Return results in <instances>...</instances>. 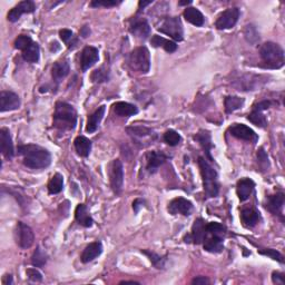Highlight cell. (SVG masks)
Listing matches in <instances>:
<instances>
[{
    "instance_id": "24",
    "label": "cell",
    "mask_w": 285,
    "mask_h": 285,
    "mask_svg": "<svg viewBox=\"0 0 285 285\" xmlns=\"http://www.w3.org/2000/svg\"><path fill=\"white\" fill-rule=\"evenodd\" d=\"M70 71L69 62L67 60H58L52 67V76L57 84H59L62 79L68 76Z\"/></svg>"
},
{
    "instance_id": "22",
    "label": "cell",
    "mask_w": 285,
    "mask_h": 285,
    "mask_svg": "<svg viewBox=\"0 0 285 285\" xmlns=\"http://www.w3.org/2000/svg\"><path fill=\"white\" fill-rule=\"evenodd\" d=\"M194 140L198 142L200 145V147L203 148L205 156H206L208 161L213 162V157L211 155V150L213 148V142H212V137L209 132L204 131V129H200V131L194 136Z\"/></svg>"
},
{
    "instance_id": "15",
    "label": "cell",
    "mask_w": 285,
    "mask_h": 285,
    "mask_svg": "<svg viewBox=\"0 0 285 285\" xmlns=\"http://www.w3.org/2000/svg\"><path fill=\"white\" fill-rule=\"evenodd\" d=\"M193 207L194 206H193V203L191 202V200H188L184 198H177V199H174L169 204L167 211H169L171 215H177V214H181V215L188 216V215H191Z\"/></svg>"
},
{
    "instance_id": "5",
    "label": "cell",
    "mask_w": 285,
    "mask_h": 285,
    "mask_svg": "<svg viewBox=\"0 0 285 285\" xmlns=\"http://www.w3.org/2000/svg\"><path fill=\"white\" fill-rule=\"evenodd\" d=\"M129 65L135 70L147 74L150 69L149 50L145 46H140L134 49L129 55Z\"/></svg>"
},
{
    "instance_id": "43",
    "label": "cell",
    "mask_w": 285,
    "mask_h": 285,
    "mask_svg": "<svg viewBox=\"0 0 285 285\" xmlns=\"http://www.w3.org/2000/svg\"><path fill=\"white\" fill-rule=\"evenodd\" d=\"M127 132L131 134V135L134 136H138V137H144V136H148L150 134L153 133V131L148 127L145 126H135V127H128Z\"/></svg>"
},
{
    "instance_id": "29",
    "label": "cell",
    "mask_w": 285,
    "mask_h": 285,
    "mask_svg": "<svg viewBox=\"0 0 285 285\" xmlns=\"http://www.w3.org/2000/svg\"><path fill=\"white\" fill-rule=\"evenodd\" d=\"M75 149H76L77 154L82 157H88L91 152V141L88 140L85 136H78L76 140L74 141Z\"/></svg>"
},
{
    "instance_id": "19",
    "label": "cell",
    "mask_w": 285,
    "mask_h": 285,
    "mask_svg": "<svg viewBox=\"0 0 285 285\" xmlns=\"http://www.w3.org/2000/svg\"><path fill=\"white\" fill-rule=\"evenodd\" d=\"M169 156L163 152H157V150H153L146 155V161H147V165H146V170H147L150 174L156 173L159 166H162L167 161Z\"/></svg>"
},
{
    "instance_id": "7",
    "label": "cell",
    "mask_w": 285,
    "mask_h": 285,
    "mask_svg": "<svg viewBox=\"0 0 285 285\" xmlns=\"http://www.w3.org/2000/svg\"><path fill=\"white\" fill-rule=\"evenodd\" d=\"M15 237L17 244H18L20 249L23 250L30 249L33 242H35V234H33V230L31 229L30 226L23 223V222H18V224H17Z\"/></svg>"
},
{
    "instance_id": "52",
    "label": "cell",
    "mask_w": 285,
    "mask_h": 285,
    "mask_svg": "<svg viewBox=\"0 0 285 285\" xmlns=\"http://www.w3.org/2000/svg\"><path fill=\"white\" fill-rule=\"evenodd\" d=\"M142 204H144V200H141V199H137V200H134V203H133L134 211H135L136 213L140 212V208L142 207Z\"/></svg>"
},
{
    "instance_id": "56",
    "label": "cell",
    "mask_w": 285,
    "mask_h": 285,
    "mask_svg": "<svg viewBox=\"0 0 285 285\" xmlns=\"http://www.w3.org/2000/svg\"><path fill=\"white\" fill-rule=\"evenodd\" d=\"M119 284H140V282H136V281H121Z\"/></svg>"
},
{
    "instance_id": "42",
    "label": "cell",
    "mask_w": 285,
    "mask_h": 285,
    "mask_svg": "<svg viewBox=\"0 0 285 285\" xmlns=\"http://www.w3.org/2000/svg\"><path fill=\"white\" fill-rule=\"evenodd\" d=\"M31 43H33V41L28 35H19L15 40V48L24 52Z\"/></svg>"
},
{
    "instance_id": "30",
    "label": "cell",
    "mask_w": 285,
    "mask_h": 285,
    "mask_svg": "<svg viewBox=\"0 0 285 285\" xmlns=\"http://www.w3.org/2000/svg\"><path fill=\"white\" fill-rule=\"evenodd\" d=\"M114 112L117 116L120 117H129L134 116L138 113V108L135 105L129 104L126 102H118L114 104Z\"/></svg>"
},
{
    "instance_id": "46",
    "label": "cell",
    "mask_w": 285,
    "mask_h": 285,
    "mask_svg": "<svg viewBox=\"0 0 285 285\" xmlns=\"http://www.w3.org/2000/svg\"><path fill=\"white\" fill-rule=\"evenodd\" d=\"M245 37L246 39L250 41L251 44H255L257 40H259L258 33L254 26H246L245 28Z\"/></svg>"
},
{
    "instance_id": "33",
    "label": "cell",
    "mask_w": 285,
    "mask_h": 285,
    "mask_svg": "<svg viewBox=\"0 0 285 285\" xmlns=\"http://www.w3.org/2000/svg\"><path fill=\"white\" fill-rule=\"evenodd\" d=\"M245 103V99L242 97H237V96H228L224 99V106L226 114H232L237 110L243 107Z\"/></svg>"
},
{
    "instance_id": "1",
    "label": "cell",
    "mask_w": 285,
    "mask_h": 285,
    "mask_svg": "<svg viewBox=\"0 0 285 285\" xmlns=\"http://www.w3.org/2000/svg\"><path fill=\"white\" fill-rule=\"evenodd\" d=\"M18 154L24 157V165L31 170H43L52 164V154L35 144L18 146Z\"/></svg>"
},
{
    "instance_id": "26",
    "label": "cell",
    "mask_w": 285,
    "mask_h": 285,
    "mask_svg": "<svg viewBox=\"0 0 285 285\" xmlns=\"http://www.w3.org/2000/svg\"><path fill=\"white\" fill-rule=\"evenodd\" d=\"M224 238L207 235V237L205 238V241L203 242L204 250L206 252L209 253H222L224 251V244H223Z\"/></svg>"
},
{
    "instance_id": "55",
    "label": "cell",
    "mask_w": 285,
    "mask_h": 285,
    "mask_svg": "<svg viewBox=\"0 0 285 285\" xmlns=\"http://www.w3.org/2000/svg\"><path fill=\"white\" fill-rule=\"evenodd\" d=\"M150 3H152V1H140V3H138V6H140L138 7V12H141L142 9H144L146 6L150 5Z\"/></svg>"
},
{
    "instance_id": "11",
    "label": "cell",
    "mask_w": 285,
    "mask_h": 285,
    "mask_svg": "<svg viewBox=\"0 0 285 285\" xmlns=\"http://www.w3.org/2000/svg\"><path fill=\"white\" fill-rule=\"evenodd\" d=\"M228 133L233 137L238 138V140L251 142L255 144L258 141L257 134L255 133L252 128L246 126L244 124H233L232 126H229Z\"/></svg>"
},
{
    "instance_id": "20",
    "label": "cell",
    "mask_w": 285,
    "mask_h": 285,
    "mask_svg": "<svg viewBox=\"0 0 285 285\" xmlns=\"http://www.w3.org/2000/svg\"><path fill=\"white\" fill-rule=\"evenodd\" d=\"M261 220V214L255 207H244L241 211V222L243 226L252 228Z\"/></svg>"
},
{
    "instance_id": "28",
    "label": "cell",
    "mask_w": 285,
    "mask_h": 285,
    "mask_svg": "<svg viewBox=\"0 0 285 285\" xmlns=\"http://www.w3.org/2000/svg\"><path fill=\"white\" fill-rule=\"evenodd\" d=\"M183 15L186 22L194 25L196 27H202L205 23V18L202 12L194 7L186 8V9L184 10Z\"/></svg>"
},
{
    "instance_id": "12",
    "label": "cell",
    "mask_w": 285,
    "mask_h": 285,
    "mask_svg": "<svg viewBox=\"0 0 285 285\" xmlns=\"http://www.w3.org/2000/svg\"><path fill=\"white\" fill-rule=\"evenodd\" d=\"M20 107V98L14 91L2 90L0 93V112H11Z\"/></svg>"
},
{
    "instance_id": "10",
    "label": "cell",
    "mask_w": 285,
    "mask_h": 285,
    "mask_svg": "<svg viewBox=\"0 0 285 285\" xmlns=\"http://www.w3.org/2000/svg\"><path fill=\"white\" fill-rule=\"evenodd\" d=\"M206 222L203 219L195 220L194 224L192 226V232L190 235L185 236L184 241L186 243H194V244H202L205 241V238L207 237V228H206Z\"/></svg>"
},
{
    "instance_id": "39",
    "label": "cell",
    "mask_w": 285,
    "mask_h": 285,
    "mask_svg": "<svg viewBox=\"0 0 285 285\" xmlns=\"http://www.w3.org/2000/svg\"><path fill=\"white\" fill-rule=\"evenodd\" d=\"M47 263V255L40 247H37L31 256V264L35 267H43Z\"/></svg>"
},
{
    "instance_id": "3",
    "label": "cell",
    "mask_w": 285,
    "mask_h": 285,
    "mask_svg": "<svg viewBox=\"0 0 285 285\" xmlns=\"http://www.w3.org/2000/svg\"><path fill=\"white\" fill-rule=\"evenodd\" d=\"M199 166L203 178L204 192L208 198H216L220 192V184L217 179V171L206 161V158L199 157Z\"/></svg>"
},
{
    "instance_id": "21",
    "label": "cell",
    "mask_w": 285,
    "mask_h": 285,
    "mask_svg": "<svg viewBox=\"0 0 285 285\" xmlns=\"http://www.w3.org/2000/svg\"><path fill=\"white\" fill-rule=\"evenodd\" d=\"M255 183L251 178H241L236 184V193L241 202H245L250 199L254 191Z\"/></svg>"
},
{
    "instance_id": "4",
    "label": "cell",
    "mask_w": 285,
    "mask_h": 285,
    "mask_svg": "<svg viewBox=\"0 0 285 285\" xmlns=\"http://www.w3.org/2000/svg\"><path fill=\"white\" fill-rule=\"evenodd\" d=\"M259 56L264 66L271 69H279L284 65V50L279 44L265 43L259 48Z\"/></svg>"
},
{
    "instance_id": "2",
    "label": "cell",
    "mask_w": 285,
    "mask_h": 285,
    "mask_svg": "<svg viewBox=\"0 0 285 285\" xmlns=\"http://www.w3.org/2000/svg\"><path fill=\"white\" fill-rule=\"evenodd\" d=\"M77 113L70 104L57 102L54 113V126L62 131H70L76 127Z\"/></svg>"
},
{
    "instance_id": "45",
    "label": "cell",
    "mask_w": 285,
    "mask_h": 285,
    "mask_svg": "<svg viewBox=\"0 0 285 285\" xmlns=\"http://www.w3.org/2000/svg\"><path fill=\"white\" fill-rule=\"evenodd\" d=\"M257 161H258V165L263 171H267L270 169V161H269V156L265 153L263 147L259 148L257 150Z\"/></svg>"
},
{
    "instance_id": "27",
    "label": "cell",
    "mask_w": 285,
    "mask_h": 285,
    "mask_svg": "<svg viewBox=\"0 0 285 285\" xmlns=\"http://www.w3.org/2000/svg\"><path fill=\"white\" fill-rule=\"evenodd\" d=\"M105 111H106V108H105V106L103 105V106H100L97 111H95L93 114L88 117L87 126H86L87 133L91 134V133H95L96 131H97L100 121H102L104 118Z\"/></svg>"
},
{
    "instance_id": "32",
    "label": "cell",
    "mask_w": 285,
    "mask_h": 285,
    "mask_svg": "<svg viewBox=\"0 0 285 285\" xmlns=\"http://www.w3.org/2000/svg\"><path fill=\"white\" fill-rule=\"evenodd\" d=\"M39 57H40V49L37 43H31L23 52L24 59L27 62H31V64H36V62H38Z\"/></svg>"
},
{
    "instance_id": "51",
    "label": "cell",
    "mask_w": 285,
    "mask_h": 285,
    "mask_svg": "<svg viewBox=\"0 0 285 285\" xmlns=\"http://www.w3.org/2000/svg\"><path fill=\"white\" fill-rule=\"evenodd\" d=\"M209 283H211V281L207 278H205V276H198V278H195L192 281V284L196 285H208Z\"/></svg>"
},
{
    "instance_id": "36",
    "label": "cell",
    "mask_w": 285,
    "mask_h": 285,
    "mask_svg": "<svg viewBox=\"0 0 285 285\" xmlns=\"http://www.w3.org/2000/svg\"><path fill=\"white\" fill-rule=\"evenodd\" d=\"M142 253L145 254L146 256L149 258V261L152 262V264L155 267H156V269L161 270V269H164L165 267L166 256H161V255H158L156 253L152 252V251H148V250H142Z\"/></svg>"
},
{
    "instance_id": "18",
    "label": "cell",
    "mask_w": 285,
    "mask_h": 285,
    "mask_svg": "<svg viewBox=\"0 0 285 285\" xmlns=\"http://www.w3.org/2000/svg\"><path fill=\"white\" fill-rule=\"evenodd\" d=\"M0 148H1V154L5 158L11 159L15 156L14 142H12L10 133L7 128L0 129Z\"/></svg>"
},
{
    "instance_id": "13",
    "label": "cell",
    "mask_w": 285,
    "mask_h": 285,
    "mask_svg": "<svg viewBox=\"0 0 285 285\" xmlns=\"http://www.w3.org/2000/svg\"><path fill=\"white\" fill-rule=\"evenodd\" d=\"M36 10L35 2L31 0H25V1H20L18 5H16L12 9L8 12L7 19L10 23L18 22L24 14H31Z\"/></svg>"
},
{
    "instance_id": "9",
    "label": "cell",
    "mask_w": 285,
    "mask_h": 285,
    "mask_svg": "<svg viewBox=\"0 0 285 285\" xmlns=\"http://www.w3.org/2000/svg\"><path fill=\"white\" fill-rule=\"evenodd\" d=\"M240 15L241 11L238 8H228V9H226L219 16L215 23V27L220 29V30L233 28L236 25L238 18H240Z\"/></svg>"
},
{
    "instance_id": "34",
    "label": "cell",
    "mask_w": 285,
    "mask_h": 285,
    "mask_svg": "<svg viewBox=\"0 0 285 285\" xmlns=\"http://www.w3.org/2000/svg\"><path fill=\"white\" fill-rule=\"evenodd\" d=\"M47 188H48L49 194H52V195L59 194V193L62 191V188H64V177H62V175L59 173L54 175L53 177L50 178Z\"/></svg>"
},
{
    "instance_id": "54",
    "label": "cell",
    "mask_w": 285,
    "mask_h": 285,
    "mask_svg": "<svg viewBox=\"0 0 285 285\" xmlns=\"http://www.w3.org/2000/svg\"><path fill=\"white\" fill-rule=\"evenodd\" d=\"M89 33H90V29L88 28L87 26H84V27L82 28L81 32H79V35L83 36V37H87V36H89Z\"/></svg>"
},
{
    "instance_id": "57",
    "label": "cell",
    "mask_w": 285,
    "mask_h": 285,
    "mask_svg": "<svg viewBox=\"0 0 285 285\" xmlns=\"http://www.w3.org/2000/svg\"><path fill=\"white\" fill-rule=\"evenodd\" d=\"M191 3H192L191 0H188V1H181V2H179V5L184 6V5H191Z\"/></svg>"
},
{
    "instance_id": "37",
    "label": "cell",
    "mask_w": 285,
    "mask_h": 285,
    "mask_svg": "<svg viewBox=\"0 0 285 285\" xmlns=\"http://www.w3.org/2000/svg\"><path fill=\"white\" fill-rule=\"evenodd\" d=\"M206 228H207L208 235L221 237V238H224L226 235V228L221 223H217V222H211V223H207Z\"/></svg>"
},
{
    "instance_id": "6",
    "label": "cell",
    "mask_w": 285,
    "mask_h": 285,
    "mask_svg": "<svg viewBox=\"0 0 285 285\" xmlns=\"http://www.w3.org/2000/svg\"><path fill=\"white\" fill-rule=\"evenodd\" d=\"M158 30L171 37L175 41L183 40L184 30L179 17H167L161 25V27H158Z\"/></svg>"
},
{
    "instance_id": "41",
    "label": "cell",
    "mask_w": 285,
    "mask_h": 285,
    "mask_svg": "<svg viewBox=\"0 0 285 285\" xmlns=\"http://www.w3.org/2000/svg\"><path fill=\"white\" fill-rule=\"evenodd\" d=\"M110 79V73L105 69V67L96 69L93 74H91V82L93 83H103L107 82Z\"/></svg>"
},
{
    "instance_id": "44",
    "label": "cell",
    "mask_w": 285,
    "mask_h": 285,
    "mask_svg": "<svg viewBox=\"0 0 285 285\" xmlns=\"http://www.w3.org/2000/svg\"><path fill=\"white\" fill-rule=\"evenodd\" d=\"M259 254L265 255V256H269L274 261H278L280 263H284V256L281 254L279 251L273 250V249H261L258 251Z\"/></svg>"
},
{
    "instance_id": "31",
    "label": "cell",
    "mask_w": 285,
    "mask_h": 285,
    "mask_svg": "<svg viewBox=\"0 0 285 285\" xmlns=\"http://www.w3.org/2000/svg\"><path fill=\"white\" fill-rule=\"evenodd\" d=\"M150 44H152L153 47H162L164 48L167 53H175L176 49H177V45H176L175 41H171L169 39H165L164 37L154 35L152 38H150Z\"/></svg>"
},
{
    "instance_id": "35",
    "label": "cell",
    "mask_w": 285,
    "mask_h": 285,
    "mask_svg": "<svg viewBox=\"0 0 285 285\" xmlns=\"http://www.w3.org/2000/svg\"><path fill=\"white\" fill-rule=\"evenodd\" d=\"M60 39L67 45L68 49H75L79 44V40L74 36V32L69 30V29H61L59 31Z\"/></svg>"
},
{
    "instance_id": "17",
    "label": "cell",
    "mask_w": 285,
    "mask_h": 285,
    "mask_svg": "<svg viewBox=\"0 0 285 285\" xmlns=\"http://www.w3.org/2000/svg\"><path fill=\"white\" fill-rule=\"evenodd\" d=\"M99 59V50L93 46H86L81 55V67L83 71H86L94 66Z\"/></svg>"
},
{
    "instance_id": "47",
    "label": "cell",
    "mask_w": 285,
    "mask_h": 285,
    "mask_svg": "<svg viewBox=\"0 0 285 285\" xmlns=\"http://www.w3.org/2000/svg\"><path fill=\"white\" fill-rule=\"evenodd\" d=\"M26 274L28 276V279L32 281V282H41V281H43V275H41L40 272L36 269H27Z\"/></svg>"
},
{
    "instance_id": "49",
    "label": "cell",
    "mask_w": 285,
    "mask_h": 285,
    "mask_svg": "<svg viewBox=\"0 0 285 285\" xmlns=\"http://www.w3.org/2000/svg\"><path fill=\"white\" fill-rule=\"evenodd\" d=\"M121 3V1H112V0H107V1H91V7H115Z\"/></svg>"
},
{
    "instance_id": "14",
    "label": "cell",
    "mask_w": 285,
    "mask_h": 285,
    "mask_svg": "<svg viewBox=\"0 0 285 285\" xmlns=\"http://www.w3.org/2000/svg\"><path fill=\"white\" fill-rule=\"evenodd\" d=\"M284 202H285V195L284 193L279 192L276 194L270 195L269 198L266 199L265 202V208L267 211L271 212L273 215L279 216L281 220L283 222V206H284Z\"/></svg>"
},
{
    "instance_id": "25",
    "label": "cell",
    "mask_w": 285,
    "mask_h": 285,
    "mask_svg": "<svg viewBox=\"0 0 285 285\" xmlns=\"http://www.w3.org/2000/svg\"><path fill=\"white\" fill-rule=\"evenodd\" d=\"M75 219L79 224L84 228H91L94 223L93 217H91L89 211L85 204H78L76 209H75Z\"/></svg>"
},
{
    "instance_id": "48",
    "label": "cell",
    "mask_w": 285,
    "mask_h": 285,
    "mask_svg": "<svg viewBox=\"0 0 285 285\" xmlns=\"http://www.w3.org/2000/svg\"><path fill=\"white\" fill-rule=\"evenodd\" d=\"M273 105H274V103L271 102V100H262V102H259V103L254 105L253 110L258 111V112H263V111L269 110L270 107L273 106Z\"/></svg>"
},
{
    "instance_id": "8",
    "label": "cell",
    "mask_w": 285,
    "mask_h": 285,
    "mask_svg": "<svg viewBox=\"0 0 285 285\" xmlns=\"http://www.w3.org/2000/svg\"><path fill=\"white\" fill-rule=\"evenodd\" d=\"M110 181L113 192L116 195H119L124 186V167L119 159H115L111 164Z\"/></svg>"
},
{
    "instance_id": "50",
    "label": "cell",
    "mask_w": 285,
    "mask_h": 285,
    "mask_svg": "<svg viewBox=\"0 0 285 285\" xmlns=\"http://www.w3.org/2000/svg\"><path fill=\"white\" fill-rule=\"evenodd\" d=\"M272 281H273L274 284L284 285L285 284L284 274L281 273V272H273V274H272Z\"/></svg>"
},
{
    "instance_id": "23",
    "label": "cell",
    "mask_w": 285,
    "mask_h": 285,
    "mask_svg": "<svg viewBox=\"0 0 285 285\" xmlns=\"http://www.w3.org/2000/svg\"><path fill=\"white\" fill-rule=\"evenodd\" d=\"M102 253H103L102 243H100L99 241L90 243V244L87 245L86 249L84 250L81 259L83 263H89L91 261H94L95 258H97Z\"/></svg>"
},
{
    "instance_id": "40",
    "label": "cell",
    "mask_w": 285,
    "mask_h": 285,
    "mask_svg": "<svg viewBox=\"0 0 285 285\" xmlns=\"http://www.w3.org/2000/svg\"><path fill=\"white\" fill-rule=\"evenodd\" d=\"M164 141L167 145L176 146L181 142L182 137L177 132L174 131V129H169V131H166L164 134Z\"/></svg>"
},
{
    "instance_id": "53",
    "label": "cell",
    "mask_w": 285,
    "mask_h": 285,
    "mask_svg": "<svg viewBox=\"0 0 285 285\" xmlns=\"http://www.w3.org/2000/svg\"><path fill=\"white\" fill-rule=\"evenodd\" d=\"M2 284L3 285H9L12 284V276L10 274H6L2 278Z\"/></svg>"
},
{
    "instance_id": "38",
    "label": "cell",
    "mask_w": 285,
    "mask_h": 285,
    "mask_svg": "<svg viewBox=\"0 0 285 285\" xmlns=\"http://www.w3.org/2000/svg\"><path fill=\"white\" fill-rule=\"evenodd\" d=\"M247 119H249L252 124L256 125V126L261 127V128H264V127L267 126V119H266V117L263 115L262 112L253 110L252 113H251V114H249V116H247Z\"/></svg>"
},
{
    "instance_id": "16",
    "label": "cell",
    "mask_w": 285,
    "mask_h": 285,
    "mask_svg": "<svg viewBox=\"0 0 285 285\" xmlns=\"http://www.w3.org/2000/svg\"><path fill=\"white\" fill-rule=\"evenodd\" d=\"M129 31L132 35H134L140 39H146L150 35V26L147 20L145 18H140V17H135L129 26Z\"/></svg>"
}]
</instances>
